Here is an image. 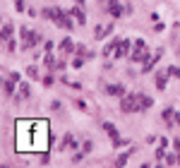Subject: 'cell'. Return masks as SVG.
I'll use <instances>...</instances> for the list:
<instances>
[{"mask_svg": "<svg viewBox=\"0 0 180 168\" xmlns=\"http://www.w3.org/2000/svg\"><path fill=\"white\" fill-rule=\"evenodd\" d=\"M17 149L19 151H46L48 149V123L46 120L17 123Z\"/></svg>", "mask_w": 180, "mask_h": 168, "instance_id": "obj_1", "label": "cell"}, {"mask_svg": "<svg viewBox=\"0 0 180 168\" xmlns=\"http://www.w3.org/2000/svg\"><path fill=\"white\" fill-rule=\"evenodd\" d=\"M127 43H130V41H120V46L115 48V58H120V55H125V51H127Z\"/></svg>", "mask_w": 180, "mask_h": 168, "instance_id": "obj_5", "label": "cell"}, {"mask_svg": "<svg viewBox=\"0 0 180 168\" xmlns=\"http://www.w3.org/2000/svg\"><path fill=\"white\" fill-rule=\"evenodd\" d=\"M12 89H15V82L7 79V82H5V94H12Z\"/></svg>", "mask_w": 180, "mask_h": 168, "instance_id": "obj_10", "label": "cell"}, {"mask_svg": "<svg viewBox=\"0 0 180 168\" xmlns=\"http://www.w3.org/2000/svg\"><path fill=\"white\" fill-rule=\"evenodd\" d=\"M168 75H171V77H180V70H178V67H171V70H168Z\"/></svg>", "mask_w": 180, "mask_h": 168, "instance_id": "obj_14", "label": "cell"}, {"mask_svg": "<svg viewBox=\"0 0 180 168\" xmlns=\"http://www.w3.org/2000/svg\"><path fill=\"white\" fill-rule=\"evenodd\" d=\"M27 96H29V84L22 82L19 84V91H17V101H22V98H27Z\"/></svg>", "mask_w": 180, "mask_h": 168, "instance_id": "obj_3", "label": "cell"}, {"mask_svg": "<svg viewBox=\"0 0 180 168\" xmlns=\"http://www.w3.org/2000/svg\"><path fill=\"white\" fill-rule=\"evenodd\" d=\"M142 108V101H139V96H127L125 101H123V111H139Z\"/></svg>", "mask_w": 180, "mask_h": 168, "instance_id": "obj_2", "label": "cell"}, {"mask_svg": "<svg viewBox=\"0 0 180 168\" xmlns=\"http://www.w3.org/2000/svg\"><path fill=\"white\" fill-rule=\"evenodd\" d=\"M63 51H72V41H70V39H65V41H63Z\"/></svg>", "mask_w": 180, "mask_h": 168, "instance_id": "obj_13", "label": "cell"}, {"mask_svg": "<svg viewBox=\"0 0 180 168\" xmlns=\"http://www.w3.org/2000/svg\"><path fill=\"white\" fill-rule=\"evenodd\" d=\"M15 7H17V10H24V0H15Z\"/></svg>", "mask_w": 180, "mask_h": 168, "instance_id": "obj_15", "label": "cell"}, {"mask_svg": "<svg viewBox=\"0 0 180 168\" xmlns=\"http://www.w3.org/2000/svg\"><path fill=\"white\" fill-rule=\"evenodd\" d=\"M139 101H142V108H149V106H151V98H149V96H139Z\"/></svg>", "mask_w": 180, "mask_h": 168, "instance_id": "obj_11", "label": "cell"}, {"mask_svg": "<svg viewBox=\"0 0 180 168\" xmlns=\"http://www.w3.org/2000/svg\"><path fill=\"white\" fill-rule=\"evenodd\" d=\"M103 130H106V132L110 134V137H113V142L118 139V130H115V127H113V125H110V123H106V125H103Z\"/></svg>", "mask_w": 180, "mask_h": 168, "instance_id": "obj_6", "label": "cell"}, {"mask_svg": "<svg viewBox=\"0 0 180 168\" xmlns=\"http://www.w3.org/2000/svg\"><path fill=\"white\" fill-rule=\"evenodd\" d=\"M108 94H115V96H120V94H123V87H108Z\"/></svg>", "mask_w": 180, "mask_h": 168, "instance_id": "obj_8", "label": "cell"}, {"mask_svg": "<svg viewBox=\"0 0 180 168\" xmlns=\"http://www.w3.org/2000/svg\"><path fill=\"white\" fill-rule=\"evenodd\" d=\"M10 34H12V27H10V24H5V29H2V39L7 41V39H10Z\"/></svg>", "mask_w": 180, "mask_h": 168, "instance_id": "obj_9", "label": "cell"}, {"mask_svg": "<svg viewBox=\"0 0 180 168\" xmlns=\"http://www.w3.org/2000/svg\"><path fill=\"white\" fill-rule=\"evenodd\" d=\"M173 115H175V113H173L171 108H166V111H163V118H166V123H168V125H171V123H173V120H171Z\"/></svg>", "mask_w": 180, "mask_h": 168, "instance_id": "obj_7", "label": "cell"}, {"mask_svg": "<svg viewBox=\"0 0 180 168\" xmlns=\"http://www.w3.org/2000/svg\"><path fill=\"white\" fill-rule=\"evenodd\" d=\"M156 84H159V89H163V87H166V77L159 75V77H156Z\"/></svg>", "mask_w": 180, "mask_h": 168, "instance_id": "obj_12", "label": "cell"}, {"mask_svg": "<svg viewBox=\"0 0 180 168\" xmlns=\"http://www.w3.org/2000/svg\"><path fill=\"white\" fill-rule=\"evenodd\" d=\"M108 10H110V15H115V17L120 15V12H123V7H120V2H115V0H110V7H108Z\"/></svg>", "mask_w": 180, "mask_h": 168, "instance_id": "obj_4", "label": "cell"}]
</instances>
